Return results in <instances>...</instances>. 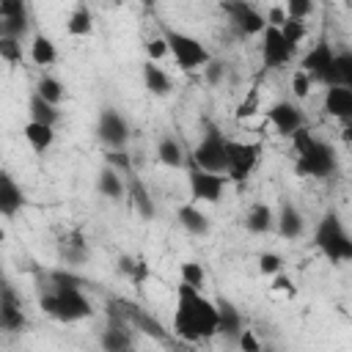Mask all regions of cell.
I'll use <instances>...</instances> for the list:
<instances>
[{
	"label": "cell",
	"mask_w": 352,
	"mask_h": 352,
	"mask_svg": "<svg viewBox=\"0 0 352 352\" xmlns=\"http://www.w3.org/2000/svg\"><path fill=\"white\" fill-rule=\"evenodd\" d=\"M264 116H267V121L275 126V132L283 135V138H289V140L305 126V113H302V107L294 104V102H286V99L272 102Z\"/></svg>",
	"instance_id": "13"
},
{
	"label": "cell",
	"mask_w": 352,
	"mask_h": 352,
	"mask_svg": "<svg viewBox=\"0 0 352 352\" xmlns=\"http://www.w3.org/2000/svg\"><path fill=\"white\" fill-rule=\"evenodd\" d=\"M30 30V14L22 0H0V36L22 41Z\"/></svg>",
	"instance_id": "14"
},
{
	"label": "cell",
	"mask_w": 352,
	"mask_h": 352,
	"mask_svg": "<svg viewBox=\"0 0 352 352\" xmlns=\"http://www.w3.org/2000/svg\"><path fill=\"white\" fill-rule=\"evenodd\" d=\"M118 270H121V275H126L132 283H143L146 275H148L146 261H143V258H135V256H121V258H118Z\"/></svg>",
	"instance_id": "34"
},
{
	"label": "cell",
	"mask_w": 352,
	"mask_h": 352,
	"mask_svg": "<svg viewBox=\"0 0 352 352\" xmlns=\"http://www.w3.org/2000/svg\"><path fill=\"white\" fill-rule=\"evenodd\" d=\"M179 278H182V283H187V286L204 289V283H206V270H204V264H198V261H182V264H179Z\"/></svg>",
	"instance_id": "35"
},
{
	"label": "cell",
	"mask_w": 352,
	"mask_h": 352,
	"mask_svg": "<svg viewBox=\"0 0 352 352\" xmlns=\"http://www.w3.org/2000/svg\"><path fill=\"white\" fill-rule=\"evenodd\" d=\"M275 228H278V234L283 239H300L302 231H305V217H302V212L292 201L283 198L278 212H275Z\"/></svg>",
	"instance_id": "18"
},
{
	"label": "cell",
	"mask_w": 352,
	"mask_h": 352,
	"mask_svg": "<svg viewBox=\"0 0 352 352\" xmlns=\"http://www.w3.org/2000/svg\"><path fill=\"white\" fill-rule=\"evenodd\" d=\"M129 124L116 107H102L96 118V138L104 143L107 151H121L129 143Z\"/></svg>",
	"instance_id": "10"
},
{
	"label": "cell",
	"mask_w": 352,
	"mask_h": 352,
	"mask_svg": "<svg viewBox=\"0 0 352 352\" xmlns=\"http://www.w3.org/2000/svg\"><path fill=\"white\" fill-rule=\"evenodd\" d=\"M228 143L231 140L220 132V126L206 124L198 146L190 154V165H195L201 170H209V173H226V168H228Z\"/></svg>",
	"instance_id": "6"
},
{
	"label": "cell",
	"mask_w": 352,
	"mask_h": 352,
	"mask_svg": "<svg viewBox=\"0 0 352 352\" xmlns=\"http://www.w3.org/2000/svg\"><path fill=\"white\" fill-rule=\"evenodd\" d=\"M245 228L250 234H270L275 228V209L264 201H256L250 204L248 214H245Z\"/></svg>",
	"instance_id": "22"
},
{
	"label": "cell",
	"mask_w": 352,
	"mask_h": 352,
	"mask_svg": "<svg viewBox=\"0 0 352 352\" xmlns=\"http://www.w3.org/2000/svg\"><path fill=\"white\" fill-rule=\"evenodd\" d=\"M28 113H30V121L36 124H47V126H55L60 121V110L55 104H50L47 99H41L38 94H30L28 99Z\"/></svg>",
	"instance_id": "31"
},
{
	"label": "cell",
	"mask_w": 352,
	"mask_h": 352,
	"mask_svg": "<svg viewBox=\"0 0 352 352\" xmlns=\"http://www.w3.org/2000/svg\"><path fill=\"white\" fill-rule=\"evenodd\" d=\"M333 85H344L352 91V50H341L336 58V80Z\"/></svg>",
	"instance_id": "36"
},
{
	"label": "cell",
	"mask_w": 352,
	"mask_h": 352,
	"mask_svg": "<svg viewBox=\"0 0 352 352\" xmlns=\"http://www.w3.org/2000/svg\"><path fill=\"white\" fill-rule=\"evenodd\" d=\"M0 58L6 63H19L22 60V41H14V38H3L0 36Z\"/></svg>",
	"instance_id": "41"
},
{
	"label": "cell",
	"mask_w": 352,
	"mask_h": 352,
	"mask_svg": "<svg viewBox=\"0 0 352 352\" xmlns=\"http://www.w3.org/2000/svg\"><path fill=\"white\" fill-rule=\"evenodd\" d=\"M176 220H179V226L187 231V234H192V236H206L209 231H212V223H209V217H206V212H201L198 209V204H182L179 209H176Z\"/></svg>",
	"instance_id": "20"
},
{
	"label": "cell",
	"mask_w": 352,
	"mask_h": 352,
	"mask_svg": "<svg viewBox=\"0 0 352 352\" xmlns=\"http://www.w3.org/2000/svg\"><path fill=\"white\" fill-rule=\"evenodd\" d=\"M204 77L209 85H220L226 80V63L223 60H212L206 69H204Z\"/></svg>",
	"instance_id": "44"
},
{
	"label": "cell",
	"mask_w": 352,
	"mask_h": 352,
	"mask_svg": "<svg viewBox=\"0 0 352 352\" xmlns=\"http://www.w3.org/2000/svg\"><path fill=\"white\" fill-rule=\"evenodd\" d=\"M22 135H25V140L30 143V148H33V151H38V154L50 151V148H52V143H55V126H47V124L28 121V124L22 126Z\"/></svg>",
	"instance_id": "27"
},
{
	"label": "cell",
	"mask_w": 352,
	"mask_h": 352,
	"mask_svg": "<svg viewBox=\"0 0 352 352\" xmlns=\"http://www.w3.org/2000/svg\"><path fill=\"white\" fill-rule=\"evenodd\" d=\"M146 55H148V58H146V60H154V63H157V60H162V58H168V55H170V50H168V41H165V38H162V33H160V36H154V38H148V41H146Z\"/></svg>",
	"instance_id": "42"
},
{
	"label": "cell",
	"mask_w": 352,
	"mask_h": 352,
	"mask_svg": "<svg viewBox=\"0 0 352 352\" xmlns=\"http://www.w3.org/2000/svg\"><path fill=\"white\" fill-rule=\"evenodd\" d=\"M160 33L162 38L168 41V50H170V58L176 60V66L182 72H195V69H206L214 58L212 52L206 50V44L184 30H176L173 25H160Z\"/></svg>",
	"instance_id": "5"
},
{
	"label": "cell",
	"mask_w": 352,
	"mask_h": 352,
	"mask_svg": "<svg viewBox=\"0 0 352 352\" xmlns=\"http://www.w3.org/2000/svg\"><path fill=\"white\" fill-rule=\"evenodd\" d=\"M157 160H160L162 165H168V168H182V165L187 162L184 146H182L173 135H162V138L157 140Z\"/></svg>",
	"instance_id": "29"
},
{
	"label": "cell",
	"mask_w": 352,
	"mask_h": 352,
	"mask_svg": "<svg viewBox=\"0 0 352 352\" xmlns=\"http://www.w3.org/2000/svg\"><path fill=\"white\" fill-rule=\"evenodd\" d=\"M258 52H261V66L267 72L283 69L294 58V50L286 44L280 28H272V25H267V30L258 36Z\"/></svg>",
	"instance_id": "12"
},
{
	"label": "cell",
	"mask_w": 352,
	"mask_h": 352,
	"mask_svg": "<svg viewBox=\"0 0 352 352\" xmlns=\"http://www.w3.org/2000/svg\"><path fill=\"white\" fill-rule=\"evenodd\" d=\"M33 94H38L41 99H47L50 104L58 107V104L63 102V96H66V88H63V82H60L58 77H52V74H41V77L36 80Z\"/></svg>",
	"instance_id": "32"
},
{
	"label": "cell",
	"mask_w": 352,
	"mask_h": 352,
	"mask_svg": "<svg viewBox=\"0 0 352 352\" xmlns=\"http://www.w3.org/2000/svg\"><path fill=\"white\" fill-rule=\"evenodd\" d=\"M280 33H283V38H286V44L297 52L300 50V44H302V38L308 36V30H305V22H300V19H286V25L280 28Z\"/></svg>",
	"instance_id": "37"
},
{
	"label": "cell",
	"mask_w": 352,
	"mask_h": 352,
	"mask_svg": "<svg viewBox=\"0 0 352 352\" xmlns=\"http://www.w3.org/2000/svg\"><path fill=\"white\" fill-rule=\"evenodd\" d=\"M223 11L228 14L231 25L242 33V36H261L267 30V14L248 3V0H231V3H223Z\"/></svg>",
	"instance_id": "11"
},
{
	"label": "cell",
	"mask_w": 352,
	"mask_h": 352,
	"mask_svg": "<svg viewBox=\"0 0 352 352\" xmlns=\"http://www.w3.org/2000/svg\"><path fill=\"white\" fill-rule=\"evenodd\" d=\"M143 85H146V91L148 94H154V96H168L170 91H173V80H170V74L162 69V66H157L154 60H143Z\"/></svg>",
	"instance_id": "21"
},
{
	"label": "cell",
	"mask_w": 352,
	"mask_h": 352,
	"mask_svg": "<svg viewBox=\"0 0 352 352\" xmlns=\"http://www.w3.org/2000/svg\"><path fill=\"white\" fill-rule=\"evenodd\" d=\"M102 352H135V333L124 316H110L99 333Z\"/></svg>",
	"instance_id": "15"
},
{
	"label": "cell",
	"mask_w": 352,
	"mask_h": 352,
	"mask_svg": "<svg viewBox=\"0 0 352 352\" xmlns=\"http://www.w3.org/2000/svg\"><path fill=\"white\" fill-rule=\"evenodd\" d=\"M126 192H129V204H132V209H135L143 220H154V217H157L154 198H151V192L146 190V184H143L138 176H132V182H129Z\"/></svg>",
	"instance_id": "24"
},
{
	"label": "cell",
	"mask_w": 352,
	"mask_h": 352,
	"mask_svg": "<svg viewBox=\"0 0 352 352\" xmlns=\"http://www.w3.org/2000/svg\"><path fill=\"white\" fill-rule=\"evenodd\" d=\"M336 58H338V52L333 50V44L327 38H319L300 58V69L308 72L314 77V82H324V88H330L336 80Z\"/></svg>",
	"instance_id": "7"
},
{
	"label": "cell",
	"mask_w": 352,
	"mask_h": 352,
	"mask_svg": "<svg viewBox=\"0 0 352 352\" xmlns=\"http://www.w3.org/2000/svg\"><path fill=\"white\" fill-rule=\"evenodd\" d=\"M280 270H283V258H280L278 253H272V250H264V253L258 256V272H261V275H267V278H275Z\"/></svg>",
	"instance_id": "38"
},
{
	"label": "cell",
	"mask_w": 352,
	"mask_h": 352,
	"mask_svg": "<svg viewBox=\"0 0 352 352\" xmlns=\"http://www.w3.org/2000/svg\"><path fill=\"white\" fill-rule=\"evenodd\" d=\"M170 327L176 333V338L187 341V344H198V341H209L220 333V311H217V300H209L201 289L187 286L179 280L176 294H173V319Z\"/></svg>",
	"instance_id": "1"
},
{
	"label": "cell",
	"mask_w": 352,
	"mask_h": 352,
	"mask_svg": "<svg viewBox=\"0 0 352 352\" xmlns=\"http://www.w3.org/2000/svg\"><path fill=\"white\" fill-rule=\"evenodd\" d=\"M322 110H324L330 118L341 121V124L352 121V91L344 88V85H330V88H324Z\"/></svg>",
	"instance_id": "17"
},
{
	"label": "cell",
	"mask_w": 352,
	"mask_h": 352,
	"mask_svg": "<svg viewBox=\"0 0 352 352\" xmlns=\"http://www.w3.org/2000/svg\"><path fill=\"white\" fill-rule=\"evenodd\" d=\"M261 160V143L258 140H231L228 143V168L226 176L228 182H248L253 176V170L258 168Z\"/></svg>",
	"instance_id": "8"
},
{
	"label": "cell",
	"mask_w": 352,
	"mask_h": 352,
	"mask_svg": "<svg viewBox=\"0 0 352 352\" xmlns=\"http://www.w3.org/2000/svg\"><path fill=\"white\" fill-rule=\"evenodd\" d=\"M66 33L74 38H85L94 33V11L85 3H77L72 14L66 16Z\"/></svg>",
	"instance_id": "26"
},
{
	"label": "cell",
	"mask_w": 352,
	"mask_h": 352,
	"mask_svg": "<svg viewBox=\"0 0 352 352\" xmlns=\"http://www.w3.org/2000/svg\"><path fill=\"white\" fill-rule=\"evenodd\" d=\"M96 192H99L102 198L121 201L124 192H126V184L121 182V173H118V170H113L110 165H104V168L99 170V176H96Z\"/></svg>",
	"instance_id": "28"
},
{
	"label": "cell",
	"mask_w": 352,
	"mask_h": 352,
	"mask_svg": "<svg viewBox=\"0 0 352 352\" xmlns=\"http://www.w3.org/2000/svg\"><path fill=\"white\" fill-rule=\"evenodd\" d=\"M58 256H60V261H66V264H85L88 256H91V250H88V242L82 239V234H80V231H72V234H66V236L60 239Z\"/></svg>",
	"instance_id": "25"
},
{
	"label": "cell",
	"mask_w": 352,
	"mask_h": 352,
	"mask_svg": "<svg viewBox=\"0 0 352 352\" xmlns=\"http://www.w3.org/2000/svg\"><path fill=\"white\" fill-rule=\"evenodd\" d=\"M38 308L50 319L63 322V324H74V322H82V319L94 316V305L82 294L80 280L72 272H63V270L52 272L50 289H44L41 297H38Z\"/></svg>",
	"instance_id": "2"
},
{
	"label": "cell",
	"mask_w": 352,
	"mask_h": 352,
	"mask_svg": "<svg viewBox=\"0 0 352 352\" xmlns=\"http://www.w3.org/2000/svg\"><path fill=\"white\" fill-rule=\"evenodd\" d=\"M25 206V192L16 184V179L11 173H0V214L6 220L16 217V212Z\"/></svg>",
	"instance_id": "19"
},
{
	"label": "cell",
	"mask_w": 352,
	"mask_h": 352,
	"mask_svg": "<svg viewBox=\"0 0 352 352\" xmlns=\"http://www.w3.org/2000/svg\"><path fill=\"white\" fill-rule=\"evenodd\" d=\"M217 311H220V333H217V336H223V338H228V341H236L239 333L245 330L242 314H239L236 305H234L231 300H226V297L217 300Z\"/></svg>",
	"instance_id": "23"
},
{
	"label": "cell",
	"mask_w": 352,
	"mask_h": 352,
	"mask_svg": "<svg viewBox=\"0 0 352 352\" xmlns=\"http://www.w3.org/2000/svg\"><path fill=\"white\" fill-rule=\"evenodd\" d=\"M236 344H239V349H242V352H261V349H264V346H261V341H258V336H256L250 327H245V330L239 333Z\"/></svg>",
	"instance_id": "43"
},
{
	"label": "cell",
	"mask_w": 352,
	"mask_h": 352,
	"mask_svg": "<svg viewBox=\"0 0 352 352\" xmlns=\"http://www.w3.org/2000/svg\"><path fill=\"white\" fill-rule=\"evenodd\" d=\"M270 289L278 292V294H289V297L297 292V289H294V280H292L289 275H283V272H278V275L272 278V286H270Z\"/></svg>",
	"instance_id": "45"
},
{
	"label": "cell",
	"mask_w": 352,
	"mask_h": 352,
	"mask_svg": "<svg viewBox=\"0 0 352 352\" xmlns=\"http://www.w3.org/2000/svg\"><path fill=\"white\" fill-rule=\"evenodd\" d=\"M187 187H190L192 204H217L228 187V176L226 173H209V170L190 165Z\"/></svg>",
	"instance_id": "9"
},
{
	"label": "cell",
	"mask_w": 352,
	"mask_h": 352,
	"mask_svg": "<svg viewBox=\"0 0 352 352\" xmlns=\"http://www.w3.org/2000/svg\"><path fill=\"white\" fill-rule=\"evenodd\" d=\"M30 60L36 66H41V69L44 66H52L58 60L55 41L50 36H44V33H33V38H30Z\"/></svg>",
	"instance_id": "30"
},
{
	"label": "cell",
	"mask_w": 352,
	"mask_h": 352,
	"mask_svg": "<svg viewBox=\"0 0 352 352\" xmlns=\"http://www.w3.org/2000/svg\"><path fill=\"white\" fill-rule=\"evenodd\" d=\"M107 165L113 168V170H129L132 165H129V157H126V151L121 148V151H107Z\"/></svg>",
	"instance_id": "47"
},
{
	"label": "cell",
	"mask_w": 352,
	"mask_h": 352,
	"mask_svg": "<svg viewBox=\"0 0 352 352\" xmlns=\"http://www.w3.org/2000/svg\"><path fill=\"white\" fill-rule=\"evenodd\" d=\"M261 352H275V349H272V346H264V349H261Z\"/></svg>",
	"instance_id": "49"
},
{
	"label": "cell",
	"mask_w": 352,
	"mask_h": 352,
	"mask_svg": "<svg viewBox=\"0 0 352 352\" xmlns=\"http://www.w3.org/2000/svg\"><path fill=\"white\" fill-rule=\"evenodd\" d=\"M292 146H294V154H297V162H294V170L300 176H308V179H327L338 170V157H336V148L316 138L308 126H302L294 138H292Z\"/></svg>",
	"instance_id": "3"
},
{
	"label": "cell",
	"mask_w": 352,
	"mask_h": 352,
	"mask_svg": "<svg viewBox=\"0 0 352 352\" xmlns=\"http://www.w3.org/2000/svg\"><path fill=\"white\" fill-rule=\"evenodd\" d=\"M283 8H286V16H289V19H300V22H305V19L316 11V6H314L311 0H289Z\"/></svg>",
	"instance_id": "39"
},
{
	"label": "cell",
	"mask_w": 352,
	"mask_h": 352,
	"mask_svg": "<svg viewBox=\"0 0 352 352\" xmlns=\"http://www.w3.org/2000/svg\"><path fill=\"white\" fill-rule=\"evenodd\" d=\"M341 140L352 148V121H346V124H341Z\"/></svg>",
	"instance_id": "48"
},
{
	"label": "cell",
	"mask_w": 352,
	"mask_h": 352,
	"mask_svg": "<svg viewBox=\"0 0 352 352\" xmlns=\"http://www.w3.org/2000/svg\"><path fill=\"white\" fill-rule=\"evenodd\" d=\"M258 107H261L258 85H250V88H248V94H245V96L239 99V104H236L234 116H236V121H248L250 116H256V113H258Z\"/></svg>",
	"instance_id": "33"
},
{
	"label": "cell",
	"mask_w": 352,
	"mask_h": 352,
	"mask_svg": "<svg viewBox=\"0 0 352 352\" xmlns=\"http://www.w3.org/2000/svg\"><path fill=\"white\" fill-rule=\"evenodd\" d=\"M314 248L330 261V264H346L352 261V234L346 231L341 214L336 209H327L319 223L314 226V236H311Z\"/></svg>",
	"instance_id": "4"
},
{
	"label": "cell",
	"mask_w": 352,
	"mask_h": 352,
	"mask_svg": "<svg viewBox=\"0 0 352 352\" xmlns=\"http://www.w3.org/2000/svg\"><path fill=\"white\" fill-rule=\"evenodd\" d=\"M286 8L283 6H270L267 8V25H272V28H283L286 25Z\"/></svg>",
	"instance_id": "46"
},
{
	"label": "cell",
	"mask_w": 352,
	"mask_h": 352,
	"mask_svg": "<svg viewBox=\"0 0 352 352\" xmlns=\"http://www.w3.org/2000/svg\"><path fill=\"white\" fill-rule=\"evenodd\" d=\"M0 327L6 333L28 330V316L22 311V300L16 297L11 283H3V289H0Z\"/></svg>",
	"instance_id": "16"
},
{
	"label": "cell",
	"mask_w": 352,
	"mask_h": 352,
	"mask_svg": "<svg viewBox=\"0 0 352 352\" xmlns=\"http://www.w3.org/2000/svg\"><path fill=\"white\" fill-rule=\"evenodd\" d=\"M311 85H314V77H311L308 72L297 69V72L292 74V94H294V99H305V96L311 94Z\"/></svg>",
	"instance_id": "40"
}]
</instances>
